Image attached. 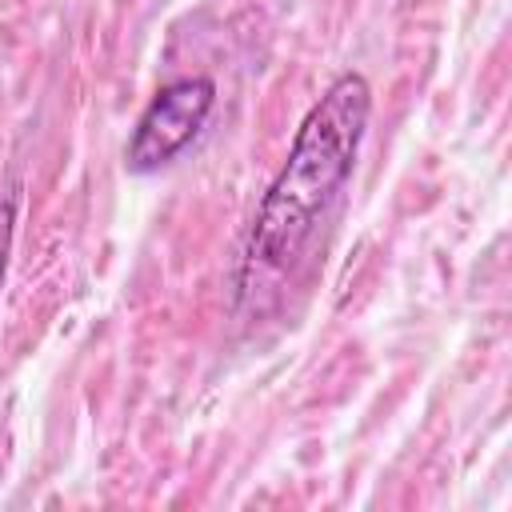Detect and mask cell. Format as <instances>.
Wrapping results in <instances>:
<instances>
[{
    "instance_id": "cell-1",
    "label": "cell",
    "mask_w": 512,
    "mask_h": 512,
    "mask_svg": "<svg viewBox=\"0 0 512 512\" xmlns=\"http://www.w3.org/2000/svg\"><path fill=\"white\" fill-rule=\"evenodd\" d=\"M372 116V84L364 72L344 68L332 76V84L320 92V100L304 112L292 148L272 176L268 192L260 196V208L252 216L244 268L280 276L288 272L336 196L344 192L356 152L364 144Z\"/></svg>"
},
{
    "instance_id": "cell-2",
    "label": "cell",
    "mask_w": 512,
    "mask_h": 512,
    "mask_svg": "<svg viewBox=\"0 0 512 512\" xmlns=\"http://www.w3.org/2000/svg\"><path fill=\"white\" fill-rule=\"evenodd\" d=\"M212 108H216V80L204 72L176 76V80L160 84L156 96L136 116V128L128 136V148H124L128 172L148 176V172H160L164 164H172L200 136Z\"/></svg>"
},
{
    "instance_id": "cell-3",
    "label": "cell",
    "mask_w": 512,
    "mask_h": 512,
    "mask_svg": "<svg viewBox=\"0 0 512 512\" xmlns=\"http://www.w3.org/2000/svg\"><path fill=\"white\" fill-rule=\"evenodd\" d=\"M12 232H16V196H0V288H4V272H8Z\"/></svg>"
}]
</instances>
